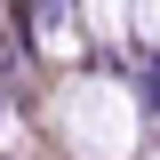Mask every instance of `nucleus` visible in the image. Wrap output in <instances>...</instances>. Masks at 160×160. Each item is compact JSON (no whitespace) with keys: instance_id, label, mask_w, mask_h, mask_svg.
<instances>
[{"instance_id":"obj_1","label":"nucleus","mask_w":160,"mask_h":160,"mask_svg":"<svg viewBox=\"0 0 160 160\" xmlns=\"http://www.w3.org/2000/svg\"><path fill=\"white\" fill-rule=\"evenodd\" d=\"M0 64H16V32H8V16H0Z\"/></svg>"}]
</instances>
